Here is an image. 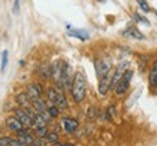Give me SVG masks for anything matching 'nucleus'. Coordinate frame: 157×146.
Wrapping results in <instances>:
<instances>
[{
	"mask_svg": "<svg viewBox=\"0 0 157 146\" xmlns=\"http://www.w3.org/2000/svg\"><path fill=\"white\" fill-rule=\"evenodd\" d=\"M42 93H43V90H42V87H40V84H38V83H32V84H29L28 94H29V97H30L32 101L36 100V99H40Z\"/></svg>",
	"mask_w": 157,
	"mask_h": 146,
	"instance_id": "8",
	"label": "nucleus"
},
{
	"mask_svg": "<svg viewBox=\"0 0 157 146\" xmlns=\"http://www.w3.org/2000/svg\"><path fill=\"white\" fill-rule=\"evenodd\" d=\"M68 33H69V36H75V38L81 39V41H86L90 38V35L86 33V30H81V29H71Z\"/></svg>",
	"mask_w": 157,
	"mask_h": 146,
	"instance_id": "14",
	"label": "nucleus"
},
{
	"mask_svg": "<svg viewBox=\"0 0 157 146\" xmlns=\"http://www.w3.org/2000/svg\"><path fill=\"white\" fill-rule=\"evenodd\" d=\"M51 146H62L59 142H55V143H51Z\"/></svg>",
	"mask_w": 157,
	"mask_h": 146,
	"instance_id": "31",
	"label": "nucleus"
},
{
	"mask_svg": "<svg viewBox=\"0 0 157 146\" xmlns=\"http://www.w3.org/2000/svg\"><path fill=\"white\" fill-rule=\"evenodd\" d=\"M138 6H140V9L143 10L144 13H147V12H150V6H148V3L146 2V0H137Z\"/></svg>",
	"mask_w": 157,
	"mask_h": 146,
	"instance_id": "24",
	"label": "nucleus"
},
{
	"mask_svg": "<svg viewBox=\"0 0 157 146\" xmlns=\"http://www.w3.org/2000/svg\"><path fill=\"white\" fill-rule=\"evenodd\" d=\"M19 10H20V0H14L12 12H13V14H17V13H19Z\"/></svg>",
	"mask_w": 157,
	"mask_h": 146,
	"instance_id": "29",
	"label": "nucleus"
},
{
	"mask_svg": "<svg viewBox=\"0 0 157 146\" xmlns=\"http://www.w3.org/2000/svg\"><path fill=\"white\" fill-rule=\"evenodd\" d=\"M127 65H128V62H123V64H120V65L117 67V70L114 71L113 78H111V90H114L115 87H117V84H118V81L121 80L123 74L128 70V68H127Z\"/></svg>",
	"mask_w": 157,
	"mask_h": 146,
	"instance_id": "5",
	"label": "nucleus"
},
{
	"mask_svg": "<svg viewBox=\"0 0 157 146\" xmlns=\"http://www.w3.org/2000/svg\"><path fill=\"white\" fill-rule=\"evenodd\" d=\"M98 2H101V3H104V2H105V0H98Z\"/></svg>",
	"mask_w": 157,
	"mask_h": 146,
	"instance_id": "33",
	"label": "nucleus"
},
{
	"mask_svg": "<svg viewBox=\"0 0 157 146\" xmlns=\"http://www.w3.org/2000/svg\"><path fill=\"white\" fill-rule=\"evenodd\" d=\"M6 124H7V127H9L12 132L17 133L19 130H22L23 129V124H22V122H20L17 117H13V116H9V117L6 119Z\"/></svg>",
	"mask_w": 157,
	"mask_h": 146,
	"instance_id": "9",
	"label": "nucleus"
},
{
	"mask_svg": "<svg viewBox=\"0 0 157 146\" xmlns=\"http://www.w3.org/2000/svg\"><path fill=\"white\" fill-rule=\"evenodd\" d=\"M111 78H113V77L109 75V74H107V75H104L102 78H100V85H98L100 94L104 95L108 93V90L111 88Z\"/></svg>",
	"mask_w": 157,
	"mask_h": 146,
	"instance_id": "10",
	"label": "nucleus"
},
{
	"mask_svg": "<svg viewBox=\"0 0 157 146\" xmlns=\"http://www.w3.org/2000/svg\"><path fill=\"white\" fill-rule=\"evenodd\" d=\"M17 137H19V140H22L26 146H28V145H33V142H35L33 136L28 132V129H26V127H23L22 130H19V132H17Z\"/></svg>",
	"mask_w": 157,
	"mask_h": 146,
	"instance_id": "12",
	"label": "nucleus"
},
{
	"mask_svg": "<svg viewBox=\"0 0 157 146\" xmlns=\"http://www.w3.org/2000/svg\"><path fill=\"white\" fill-rule=\"evenodd\" d=\"M39 74H40L42 78L48 80V77H51V67L49 65H42L40 68H39Z\"/></svg>",
	"mask_w": 157,
	"mask_h": 146,
	"instance_id": "21",
	"label": "nucleus"
},
{
	"mask_svg": "<svg viewBox=\"0 0 157 146\" xmlns=\"http://www.w3.org/2000/svg\"><path fill=\"white\" fill-rule=\"evenodd\" d=\"M14 113H16V117L22 122V124H23L26 129L35 127V122L28 116V113L25 112V108H16V110H14Z\"/></svg>",
	"mask_w": 157,
	"mask_h": 146,
	"instance_id": "6",
	"label": "nucleus"
},
{
	"mask_svg": "<svg viewBox=\"0 0 157 146\" xmlns=\"http://www.w3.org/2000/svg\"><path fill=\"white\" fill-rule=\"evenodd\" d=\"M148 81H150V85H151V87H157V58L154 59V62H153V65H151Z\"/></svg>",
	"mask_w": 157,
	"mask_h": 146,
	"instance_id": "13",
	"label": "nucleus"
},
{
	"mask_svg": "<svg viewBox=\"0 0 157 146\" xmlns=\"http://www.w3.org/2000/svg\"><path fill=\"white\" fill-rule=\"evenodd\" d=\"M12 137H7V136H3L0 137V146H10V143H12Z\"/></svg>",
	"mask_w": 157,
	"mask_h": 146,
	"instance_id": "27",
	"label": "nucleus"
},
{
	"mask_svg": "<svg viewBox=\"0 0 157 146\" xmlns=\"http://www.w3.org/2000/svg\"><path fill=\"white\" fill-rule=\"evenodd\" d=\"M109 62L105 61V59H98V61L95 62V72L97 75H98V78H102L104 75H107L109 72Z\"/></svg>",
	"mask_w": 157,
	"mask_h": 146,
	"instance_id": "7",
	"label": "nucleus"
},
{
	"mask_svg": "<svg viewBox=\"0 0 157 146\" xmlns=\"http://www.w3.org/2000/svg\"><path fill=\"white\" fill-rule=\"evenodd\" d=\"M46 143H48L46 137H39V139H36V140L33 142L32 146H46Z\"/></svg>",
	"mask_w": 157,
	"mask_h": 146,
	"instance_id": "28",
	"label": "nucleus"
},
{
	"mask_svg": "<svg viewBox=\"0 0 157 146\" xmlns=\"http://www.w3.org/2000/svg\"><path fill=\"white\" fill-rule=\"evenodd\" d=\"M46 94H48V99L49 101L52 104L56 103V100H58V95H59V90L56 88V87H49L48 91H46Z\"/></svg>",
	"mask_w": 157,
	"mask_h": 146,
	"instance_id": "16",
	"label": "nucleus"
},
{
	"mask_svg": "<svg viewBox=\"0 0 157 146\" xmlns=\"http://www.w3.org/2000/svg\"><path fill=\"white\" fill-rule=\"evenodd\" d=\"M58 106V107L61 108H67L68 107V101H67V97L63 95V93L62 91H59V95H58V100H56V103H55Z\"/></svg>",
	"mask_w": 157,
	"mask_h": 146,
	"instance_id": "19",
	"label": "nucleus"
},
{
	"mask_svg": "<svg viewBox=\"0 0 157 146\" xmlns=\"http://www.w3.org/2000/svg\"><path fill=\"white\" fill-rule=\"evenodd\" d=\"M36 133H38L39 137H45L48 135V127H42V129H36Z\"/></svg>",
	"mask_w": 157,
	"mask_h": 146,
	"instance_id": "30",
	"label": "nucleus"
},
{
	"mask_svg": "<svg viewBox=\"0 0 157 146\" xmlns=\"http://www.w3.org/2000/svg\"><path fill=\"white\" fill-rule=\"evenodd\" d=\"M134 19L137 20L138 23H144L146 26H150V22H148V20L146 19V18H143V16H140L138 13H134Z\"/></svg>",
	"mask_w": 157,
	"mask_h": 146,
	"instance_id": "25",
	"label": "nucleus"
},
{
	"mask_svg": "<svg viewBox=\"0 0 157 146\" xmlns=\"http://www.w3.org/2000/svg\"><path fill=\"white\" fill-rule=\"evenodd\" d=\"M33 103V108L38 112V113H43V112H46L48 110V107H46V104H45V101L40 99H36L32 101Z\"/></svg>",
	"mask_w": 157,
	"mask_h": 146,
	"instance_id": "17",
	"label": "nucleus"
},
{
	"mask_svg": "<svg viewBox=\"0 0 157 146\" xmlns=\"http://www.w3.org/2000/svg\"><path fill=\"white\" fill-rule=\"evenodd\" d=\"M62 124H63V129L67 130V133H74L78 129V126H79L78 120L76 119H71V117H65Z\"/></svg>",
	"mask_w": 157,
	"mask_h": 146,
	"instance_id": "11",
	"label": "nucleus"
},
{
	"mask_svg": "<svg viewBox=\"0 0 157 146\" xmlns=\"http://www.w3.org/2000/svg\"><path fill=\"white\" fill-rule=\"evenodd\" d=\"M7 61H9V52L5 49V51L2 52V67H0V71H2V72H5V71H6Z\"/></svg>",
	"mask_w": 157,
	"mask_h": 146,
	"instance_id": "20",
	"label": "nucleus"
},
{
	"mask_svg": "<svg viewBox=\"0 0 157 146\" xmlns=\"http://www.w3.org/2000/svg\"><path fill=\"white\" fill-rule=\"evenodd\" d=\"M42 127H48V122L45 120L42 114L38 113V116L35 119V129H42Z\"/></svg>",
	"mask_w": 157,
	"mask_h": 146,
	"instance_id": "18",
	"label": "nucleus"
},
{
	"mask_svg": "<svg viewBox=\"0 0 157 146\" xmlns=\"http://www.w3.org/2000/svg\"><path fill=\"white\" fill-rule=\"evenodd\" d=\"M62 81H63L65 90H71L72 83H74V77H72V68L67 62H63V67H62Z\"/></svg>",
	"mask_w": 157,
	"mask_h": 146,
	"instance_id": "4",
	"label": "nucleus"
},
{
	"mask_svg": "<svg viewBox=\"0 0 157 146\" xmlns=\"http://www.w3.org/2000/svg\"><path fill=\"white\" fill-rule=\"evenodd\" d=\"M156 16H157V10H156Z\"/></svg>",
	"mask_w": 157,
	"mask_h": 146,
	"instance_id": "34",
	"label": "nucleus"
},
{
	"mask_svg": "<svg viewBox=\"0 0 157 146\" xmlns=\"http://www.w3.org/2000/svg\"><path fill=\"white\" fill-rule=\"evenodd\" d=\"M46 140L51 142V143H55V142H58V133L56 132H52V133H48L46 135Z\"/></svg>",
	"mask_w": 157,
	"mask_h": 146,
	"instance_id": "26",
	"label": "nucleus"
},
{
	"mask_svg": "<svg viewBox=\"0 0 157 146\" xmlns=\"http://www.w3.org/2000/svg\"><path fill=\"white\" fill-rule=\"evenodd\" d=\"M133 70H127L123 74V77H121V80L118 81V84H117V87H115V94L117 95H123L127 93V90H128L130 87V83H131V78H133Z\"/></svg>",
	"mask_w": 157,
	"mask_h": 146,
	"instance_id": "3",
	"label": "nucleus"
},
{
	"mask_svg": "<svg viewBox=\"0 0 157 146\" xmlns=\"http://www.w3.org/2000/svg\"><path fill=\"white\" fill-rule=\"evenodd\" d=\"M62 67H63V62L61 61H55L51 67V78H52L53 84L59 91L65 90V85H63V81H62Z\"/></svg>",
	"mask_w": 157,
	"mask_h": 146,
	"instance_id": "2",
	"label": "nucleus"
},
{
	"mask_svg": "<svg viewBox=\"0 0 157 146\" xmlns=\"http://www.w3.org/2000/svg\"><path fill=\"white\" fill-rule=\"evenodd\" d=\"M127 32H130V33H125V35H128V36H131V38L143 39V33H140L138 32V29H136V28H128Z\"/></svg>",
	"mask_w": 157,
	"mask_h": 146,
	"instance_id": "22",
	"label": "nucleus"
},
{
	"mask_svg": "<svg viewBox=\"0 0 157 146\" xmlns=\"http://www.w3.org/2000/svg\"><path fill=\"white\" fill-rule=\"evenodd\" d=\"M59 110H61V108L58 107L56 104H52V106H49L48 107V113L51 114V117H58V116H59Z\"/></svg>",
	"mask_w": 157,
	"mask_h": 146,
	"instance_id": "23",
	"label": "nucleus"
},
{
	"mask_svg": "<svg viewBox=\"0 0 157 146\" xmlns=\"http://www.w3.org/2000/svg\"><path fill=\"white\" fill-rule=\"evenodd\" d=\"M62 146H74V145H71V143H65V145H62Z\"/></svg>",
	"mask_w": 157,
	"mask_h": 146,
	"instance_id": "32",
	"label": "nucleus"
},
{
	"mask_svg": "<svg viewBox=\"0 0 157 146\" xmlns=\"http://www.w3.org/2000/svg\"><path fill=\"white\" fill-rule=\"evenodd\" d=\"M16 101L19 103V106L22 108L29 107V101H30V97L29 94H25V93H20V94L16 95Z\"/></svg>",
	"mask_w": 157,
	"mask_h": 146,
	"instance_id": "15",
	"label": "nucleus"
},
{
	"mask_svg": "<svg viewBox=\"0 0 157 146\" xmlns=\"http://www.w3.org/2000/svg\"><path fill=\"white\" fill-rule=\"evenodd\" d=\"M85 91H86V84H85V77L81 71H78L74 75V83L71 87V94L72 99L75 100L76 103H81L82 100L85 99Z\"/></svg>",
	"mask_w": 157,
	"mask_h": 146,
	"instance_id": "1",
	"label": "nucleus"
}]
</instances>
